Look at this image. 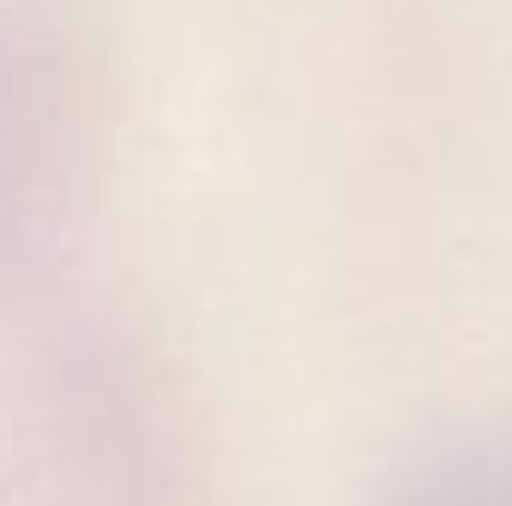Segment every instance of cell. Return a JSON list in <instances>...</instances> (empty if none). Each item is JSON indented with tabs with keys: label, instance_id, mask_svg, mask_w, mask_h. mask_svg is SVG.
<instances>
[{
	"label": "cell",
	"instance_id": "6da1fadb",
	"mask_svg": "<svg viewBox=\"0 0 512 506\" xmlns=\"http://www.w3.org/2000/svg\"><path fill=\"white\" fill-rule=\"evenodd\" d=\"M417 506H512V459L459 465L447 483H435Z\"/></svg>",
	"mask_w": 512,
	"mask_h": 506
}]
</instances>
